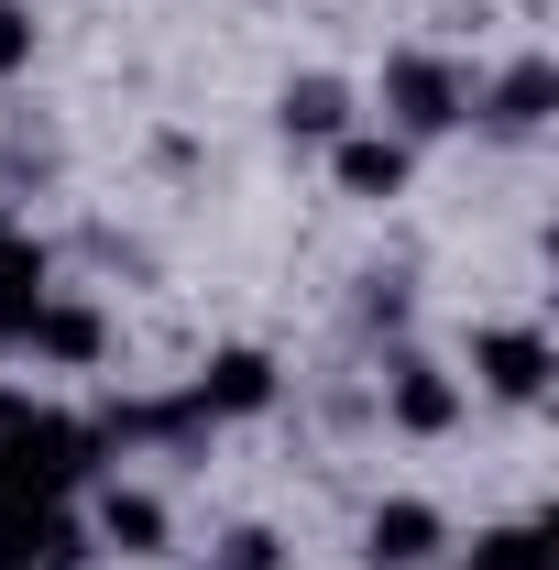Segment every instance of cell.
<instances>
[{
    "label": "cell",
    "mask_w": 559,
    "mask_h": 570,
    "mask_svg": "<svg viewBox=\"0 0 559 570\" xmlns=\"http://www.w3.org/2000/svg\"><path fill=\"white\" fill-rule=\"evenodd\" d=\"M373 121L395 142H439L472 121V77L450 67V56H428V45H406V56H384V88H373Z\"/></svg>",
    "instance_id": "1"
},
{
    "label": "cell",
    "mask_w": 559,
    "mask_h": 570,
    "mask_svg": "<svg viewBox=\"0 0 559 570\" xmlns=\"http://www.w3.org/2000/svg\"><path fill=\"white\" fill-rule=\"evenodd\" d=\"M549 373H559L549 330H527V318L472 330V384H483V395H504V406H538V395H549Z\"/></svg>",
    "instance_id": "2"
},
{
    "label": "cell",
    "mask_w": 559,
    "mask_h": 570,
    "mask_svg": "<svg viewBox=\"0 0 559 570\" xmlns=\"http://www.w3.org/2000/svg\"><path fill=\"white\" fill-rule=\"evenodd\" d=\"M362 560L373 570H439L450 560V515L428 494H384L373 515H362Z\"/></svg>",
    "instance_id": "3"
},
{
    "label": "cell",
    "mask_w": 559,
    "mask_h": 570,
    "mask_svg": "<svg viewBox=\"0 0 559 570\" xmlns=\"http://www.w3.org/2000/svg\"><path fill=\"white\" fill-rule=\"evenodd\" d=\"M406 176H418V142H395L384 121H351L330 142V187L362 198V209H384V198H406Z\"/></svg>",
    "instance_id": "4"
},
{
    "label": "cell",
    "mask_w": 559,
    "mask_h": 570,
    "mask_svg": "<svg viewBox=\"0 0 559 570\" xmlns=\"http://www.w3.org/2000/svg\"><path fill=\"white\" fill-rule=\"evenodd\" d=\"M88 538L121 549V560H165V549H176V515H165L154 483H99V494H88Z\"/></svg>",
    "instance_id": "5"
},
{
    "label": "cell",
    "mask_w": 559,
    "mask_h": 570,
    "mask_svg": "<svg viewBox=\"0 0 559 570\" xmlns=\"http://www.w3.org/2000/svg\"><path fill=\"white\" fill-rule=\"evenodd\" d=\"M384 417L406 428V439H450L461 428V373H439L428 352H395L384 362Z\"/></svg>",
    "instance_id": "6"
},
{
    "label": "cell",
    "mask_w": 559,
    "mask_h": 570,
    "mask_svg": "<svg viewBox=\"0 0 559 570\" xmlns=\"http://www.w3.org/2000/svg\"><path fill=\"white\" fill-rule=\"evenodd\" d=\"M11 352L56 362V373H99V352H110V318H99L88 296H45V307L22 318V341H11Z\"/></svg>",
    "instance_id": "7"
},
{
    "label": "cell",
    "mask_w": 559,
    "mask_h": 570,
    "mask_svg": "<svg viewBox=\"0 0 559 570\" xmlns=\"http://www.w3.org/2000/svg\"><path fill=\"white\" fill-rule=\"evenodd\" d=\"M275 352H253V341H231V352H209V373H198V384H187V395H198V417H264V406H275Z\"/></svg>",
    "instance_id": "8"
},
{
    "label": "cell",
    "mask_w": 559,
    "mask_h": 570,
    "mask_svg": "<svg viewBox=\"0 0 559 570\" xmlns=\"http://www.w3.org/2000/svg\"><path fill=\"white\" fill-rule=\"evenodd\" d=\"M472 110H483L493 132H549V110H559V67H549V56H516L493 88H472Z\"/></svg>",
    "instance_id": "9"
},
{
    "label": "cell",
    "mask_w": 559,
    "mask_h": 570,
    "mask_svg": "<svg viewBox=\"0 0 559 570\" xmlns=\"http://www.w3.org/2000/svg\"><path fill=\"white\" fill-rule=\"evenodd\" d=\"M45 296H56V253H45V242H22V230L0 219V352L22 341V318H33Z\"/></svg>",
    "instance_id": "10"
},
{
    "label": "cell",
    "mask_w": 559,
    "mask_h": 570,
    "mask_svg": "<svg viewBox=\"0 0 559 570\" xmlns=\"http://www.w3.org/2000/svg\"><path fill=\"white\" fill-rule=\"evenodd\" d=\"M275 121H285V142H341L362 110H351V88L330 67H307V77H285V99H275Z\"/></svg>",
    "instance_id": "11"
},
{
    "label": "cell",
    "mask_w": 559,
    "mask_h": 570,
    "mask_svg": "<svg viewBox=\"0 0 559 570\" xmlns=\"http://www.w3.org/2000/svg\"><path fill=\"white\" fill-rule=\"evenodd\" d=\"M461 560H472V570H559V549H549V527H538V515H516V527L472 538Z\"/></svg>",
    "instance_id": "12"
},
{
    "label": "cell",
    "mask_w": 559,
    "mask_h": 570,
    "mask_svg": "<svg viewBox=\"0 0 559 570\" xmlns=\"http://www.w3.org/2000/svg\"><path fill=\"white\" fill-rule=\"evenodd\" d=\"M219 570H285V538L275 527H231L219 538Z\"/></svg>",
    "instance_id": "13"
},
{
    "label": "cell",
    "mask_w": 559,
    "mask_h": 570,
    "mask_svg": "<svg viewBox=\"0 0 559 570\" xmlns=\"http://www.w3.org/2000/svg\"><path fill=\"white\" fill-rule=\"evenodd\" d=\"M22 67H33V11L0 0V77H22Z\"/></svg>",
    "instance_id": "14"
},
{
    "label": "cell",
    "mask_w": 559,
    "mask_h": 570,
    "mask_svg": "<svg viewBox=\"0 0 559 570\" xmlns=\"http://www.w3.org/2000/svg\"><path fill=\"white\" fill-rule=\"evenodd\" d=\"M11 417H22V395H11V384H0V439H11Z\"/></svg>",
    "instance_id": "15"
},
{
    "label": "cell",
    "mask_w": 559,
    "mask_h": 570,
    "mask_svg": "<svg viewBox=\"0 0 559 570\" xmlns=\"http://www.w3.org/2000/svg\"><path fill=\"white\" fill-rule=\"evenodd\" d=\"M439 570H472V560H439Z\"/></svg>",
    "instance_id": "16"
}]
</instances>
